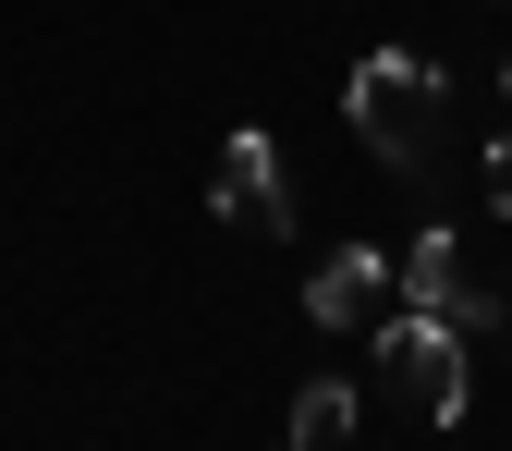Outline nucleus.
<instances>
[{
    "instance_id": "8",
    "label": "nucleus",
    "mask_w": 512,
    "mask_h": 451,
    "mask_svg": "<svg viewBox=\"0 0 512 451\" xmlns=\"http://www.w3.org/2000/svg\"><path fill=\"white\" fill-rule=\"evenodd\" d=\"M500 98H512V61H500Z\"/></svg>"
},
{
    "instance_id": "2",
    "label": "nucleus",
    "mask_w": 512,
    "mask_h": 451,
    "mask_svg": "<svg viewBox=\"0 0 512 451\" xmlns=\"http://www.w3.org/2000/svg\"><path fill=\"white\" fill-rule=\"evenodd\" d=\"M378 366H391V391H403L427 427H464V403H476V366H464V330H452V317H427V305L378 317Z\"/></svg>"
},
{
    "instance_id": "3",
    "label": "nucleus",
    "mask_w": 512,
    "mask_h": 451,
    "mask_svg": "<svg viewBox=\"0 0 512 451\" xmlns=\"http://www.w3.org/2000/svg\"><path fill=\"white\" fill-rule=\"evenodd\" d=\"M208 208H220L232 232H256V244H269V232H293V183H281V147L256 135V122H244V135H220V171H208Z\"/></svg>"
},
{
    "instance_id": "5",
    "label": "nucleus",
    "mask_w": 512,
    "mask_h": 451,
    "mask_svg": "<svg viewBox=\"0 0 512 451\" xmlns=\"http://www.w3.org/2000/svg\"><path fill=\"white\" fill-rule=\"evenodd\" d=\"M391 293H403V305H427V317H452V293H464V256H452V220L403 244V269H391Z\"/></svg>"
},
{
    "instance_id": "1",
    "label": "nucleus",
    "mask_w": 512,
    "mask_h": 451,
    "mask_svg": "<svg viewBox=\"0 0 512 451\" xmlns=\"http://www.w3.org/2000/svg\"><path fill=\"white\" fill-rule=\"evenodd\" d=\"M342 110H354V135L391 159L403 183L439 159V135H452V86H439L415 49H366V61H354V86H342Z\"/></svg>"
},
{
    "instance_id": "7",
    "label": "nucleus",
    "mask_w": 512,
    "mask_h": 451,
    "mask_svg": "<svg viewBox=\"0 0 512 451\" xmlns=\"http://www.w3.org/2000/svg\"><path fill=\"white\" fill-rule=\"evenodd\" d=\"M476 196H488V208H500V220H512V135H500V147H488V171H476Z\"/></svg>"
},
{
    "instance_id": "6",
    "label": "nucleus",
    "mask_w": 512,
    "mask_h": 451,
    "mask_svg": "<svg viewBox=\"0 0 512 451\" xmlns=\"http://www.w3.org/2000/svg\"><path fill=\"white\" fill-rule=\"evenodd\" d=\"M354 439V391H342V378H317V391L293 403V451H342Z\"/></svg>"
},
{
    "instance_id": "4",
    "label": "nucleus",
    "mask_w": 512,
    "mask_h": 451,
    "mask_svg": "<svg viewBox=\"0 0 512 451\" xmlns=\"http://www.w3.org/2000/svg\"><path fill=\"white\" fill-rule=\"evenodd\" d=\"M378 305H391V256H366V244L317 256V281H305V317H317V330H378Z\"/></svg>"
}]
</instances>
